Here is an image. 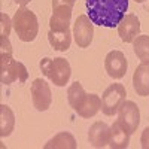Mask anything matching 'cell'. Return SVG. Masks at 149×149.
Returning a JSON list of instances; mask_svg holds the SVG:
<instances>
[{
  "label": "cell",
  "instance_id": "d4e9b609",
  "mask_svg": "<svg viewBox=\"0 0 149 149\" xmlns=\"http://www.w3.org/2000/svg\"><path fill=\"white\" fill-rule=\"evenodd\" d=\"M14 2H15L17 5H19V6H27L31 0H14Z\"/></svg>",
  "mask_w": 149,
  "mask_h": 149
},
{
  "label": "cell",
  "instance_id": "52a82bcc",
  "mask_svg": "<svg viewBox=\"0 0 149 149\" xmlns=\"http://www.w3.org/2000/svg\"><path fill=\"white\" fill-rule=\"evenodd\" d=\"M30 93H31V102H33V106L36 107V110L45 112L51 107L52 93H51L49 85L43 79H40V78L34 79L30 86Z\"/></svg>",
  "mask_w": 149,
  "mask_h": 149
},
{
  "label": "cell",
  "instance_id": "8992f818",
  "mask_svg": "<svg viewBox=\"0 0 149 149\" xmlns=\"http://www.w3.org/2000/svg\"><path fill=\"white\" fill-rule=\"evenodd\" d=\"M118 121L130 134L137 131L140 124V110L133 100H125L118 109Z\"/></svg>",
  "mask_w": 149,
  "mask_h": 149
},
{
  "label": "cell",
  "instance_id": "3957f363",
  "mask_svg": "<svg viewBox=\"0 0 149 149\" xmlns=\"http://www.w3.org/2000/svg\"><path fill=\"white\" fill-rule=\"evenodd\" d=\"M39 67L42 73L55 86H66V84H69L70 81L72 67H70V63L63 57H57V58L45 57L40 60Z\"/></svg>",
  "mask_w": 149,
  "mask_h": 149
},
{
  "label": "cell",
  "instance_id": "30bf717a",
  "mask_svg": "<svg viewBox=\"0 0 149 149\" xmlns=\"http://www.w3.org/2000/svg\"><path fill=\"white\" fill-rule=\"evenodd\" d=\"M118 34L122 42L133 43L134 39L140 34V19L134 14H125L118 24Z\"/></svg>",
  "mask_w": 149,
  "mask_h": 149
},
{
  "label": "cell",
  "instance_id": "5bb4252c",
  "mask_svg": "<svg viewBox=\"0 0 149 149\" xmlns=\"http://www.w3.org/2000/svg\"><path fill=\"white\" fill-rule=\"evenodd\" d=\"M130 133L121 125V122L116 119L110 125V139H109V148L112 149H125L130 143Z\"/></svg>",
  "mask_w": 149,
  "mask_h": 149
},
{
  "label": "cell",
  "instance_id": "8fae6325",
  "mask_svg": "<svg viewBox=\"0 0 149 149\" xmlns=\"http://www.w3.org/2000/svg\"><path fill=\"white\" fill-rule=\"evenodd\" d=\"M110 139V127L106 122L95 121L88 130V142L93 148H104L109 146Z\"/></svg>",
  "mask_w": 149,
  "mask_h": 149
},
{
  "label": "cell",
  "instance_id": "603a6c76",
  "mask_svg": "<svg viewBox=\"0 0 149 149\" xmlns=\"http://www.w3.org/2000/svg\"><path fill=\"white\" fill-rule=\"evenodd\" d=\"M140 145L143 149H149V127H146L142 133V137H140Z\"/></svg>",
  "mask_w": 149,
  "mask_h": 149
},
{
  "label": "cell",
  "instance_id": "6da1fadb",
  "mask_svg": "<svg viewBox=\"0 0 149 149\" xmlns=\"http://www.w3.org/2000/svg\"><path fill=\"white\" fill-rule=\"evenodd\" d=\"M86 12L93 24L100 27H118L125 17L128 0H86Z\"/></svg>",
  "mask_w": 149,
  "mask_h": 149
},
{
  "label": "cell",
  "instance_id": "d6986e66",
  "mask_svg": "<svg viewBox=\"0 0 149 149\" xmlns=\"http://www.w3.org/2000/svg\"><path fill=\"white\" fill-rule=\"evenodd\" d=\"M86 94L85 90H84V86L79 81H74L73 84H70V86L67 88V102L69 104L72 106V109L76 112L82 104L86 100Z\"/></svg>",
  "mask_w": 149,
  "mask_h": 149
},
{
  "label": "cell",
  "instance_id": "2e32d148",
  "mask_svg": "<svg viewBox=\"0 0 149 149\" xmlns=\"http://www.w3.org/2000/svg\"><path fill=\"white\" fill-rule=\"evenodd\" d=\"M45 149H76L78 143L74 136L69 131H60L48 143L43 145Z\"/></svg>",
  "mask_w": 149,
  "mask_h": 149
},
{
  "label": "cell",
  "instance_id": "484cf974",
  "mask_svg": "<svg viewBox=\"0 0 149 149\" xmlns=\"http://www.w3.org/2000/svg\"><path fill=\"white\" fill-rule=\"evenodd\" d=\"M136 3H143V2H146V0H134Z\"/></svg>",
  "mask_w": 149,
  "mask_h": 149
},
{
  "label": "cell",
  "instance_id": "9a60e30c",
  "mask_svg": "<svg viewBox=\"0 0 149 149\" xmlns=\"http://www.w3.org/2000/svg\"><path fill=\"white\" fill-rule=\"evenodd\" d=\"M72 36H73V33H70V29L69 30H60V31L49 30V33H48V42L55 49V51L64 52L72 45Z\"/></svg>",
  "mask_w": 149,
  "mask_h": 149
},
{
  "label": "cell",
  "instance_id": "e0dca14e",
  "mask_svg": "<svg viewBox=\"0 0 149 149\" xmlns=\"http://www.w3.org/2000/svg\"><path fill=\"white\" fill-rule=\"evenodd\" d=\"M98 110H102V97L98 94H88L86 95V100L84 102V104L76 110V113L81 118L90 119L93 116H95L98 113Z\"/></svg>",
  "mask_w": 149,
  "mask_h": 149
},
{
  "label": "cell",
  "instance_id": "ac0fdd59",
  "mask_svg": "<svg viewBox=\"0 0 149 149\" xmlns=\"http://www.w3.org/2000/svg\"><path fill=\"white\" fill-rule=\"evenodd\" d=\"M15 127V113L8 104H0V136L8 137L12 134Z\"/></svg>",
  "mask_w": 149,
  "mask_h": 149
},
{
  "label": "cell",
  "instance_id": "5b68a950",
  "mask_svg": "<svg viewBox=\"0 0 149 149\" xmlns=\"http://www.w3.org/2000/svg\"><path fill=\"white\" fill-rule=\"evenodd\" d=\"M127 90L122 84H110L102 94V112L106 116L118 113L119 106L125 102Z\"/></svg>",
  "mask_w": 149,
  "mask_h": 149
},
{
  "label": "cell",
  "instance_id": "7a4b0ae2",
  "mask_svg": "<svg viewBox=\"0 0 149 149\" xmlns=\"http://www.w3.org/2000/svg\"><path fill=\"white\" fill-rule=\"evenodd\" d=\"M14 30L18 36V39L22 42H33L39 33V21L33 10L27 6H19L18 10L12 18Z\"/></svg>",
  "mask_w": 149,
  "mask_h": 149
},
{
  "label": "cell",
  "instance_id": "7402d4cb",
  "mask_svg": "<svg viewBox=\"0 0 149 149\" xmlns=\"http://www.w3.org/2000/svg\"><path fill=\"white\" fill-rule=\"evenodd\" d=\"M12 57V45L9 42V37L0 36V58Z\"/></svg>",
  "mask_w": 149,
  "mask_h": 149
},
{
  "label": "cell",
  "instance_id": "277c9868",
  "mask_svg": "<svg viewBox=\"0 0 149 149\" xmlns=\"http://www.w3.org/2000/svg\"><path fill=\"white\" fill-rule=\"evenodd\" d=\"M29 78V72L21 61L14 60V57L0 58V81L3 85H12L14 82L24 84Z\"/></svg>",
  "mask_w": 149,
  "mask_h": 149
},
{
  "label": "cell",
  "instance_id": "44dd1931",
  "mask_svg": "<svg viewBox=\"0 0 149 149\" xmlns=\"http://www.w3.org/2000/svg\"><path fill=\"white\" fill-rule=\"evenodd\" d=\"M12 27H14V24H12V19L9 18V15L6 12H2L0 14V36L8 37Z\"/></svg>",
  "mask_w": 149,
  "mask_h": 149
},
{
  "label": "cell",
  "instance_id": "cb8c5ba5",
  "mask_svg": "<svg viewBox=\"0 0 149 149\" xmlns=\"http://www.w3.org/2000/svg\"><path fill=\"white\" fill-rule=\"evenodd\" d=\"M74 2L76 0H52V6H67V8L73 9Z\"/></svg>",
  "mask_w": 149,
  "mask_h": 149
},
{
  "label": "cell",
  "instance_id": "ba28073f",
  "mask_svg": "<svg viewBox=\"0 0 149 149\" xmlns=\"http://www.w3.org/2000/svg\"><path fill=\"white\" fill-rule=\"evenodd\" d=\"M94 24L88 15H79L73 24V39L79 48H88L93 43Z\"/></svg>",
  "mask_w": 149,
  "mask_h": 149
},
{
  "label": "cell",
  "instance_id": "4fadbf2b",
  "mask_svg": "<svg viewBox=\"0 0 149 149\" xmlns=\"http://www.w3.org/2000/svg\"><path fill=\"white\" fill-rule=\"evenodd\" d=\"M72 10L73 9L67 6H52V15L49 18V30H69Z\"/></svg>",
  "mask_w": 149,
  "mask_h": 149
},
{
  "label": "cell",
  "instance_id": "7c38bea8",
  "mask_svg": "<svg viewBox=\"0 0 149 149\" xmlns=\"http://www.w3.org/2000/svg\"><path fill=\"white\" fill-rule=\"evenodd\" d=\"M133 88L140 97L149 95V61H142L133 74Z\"/></svg>",
  "mask_w": 149,
  "mask_h": 149
},
{
  "label": "cell",
  "instance_id": "9c48e42d",
  "mask_svg": "<svg viewBox=\"0 0 149 149\" xmlns=\"http://www.w3.org/2000/svg\"><path fill=\"white\" fill-rule=\"evenodd\" d=\"M104 69L112 79H122L128 69V61L124 52L116 51V49L110 51L104 58Z\"/></svg>",
  "mask_w": 149,
  "mask_h": 149
},
{
  "label": "cell",
  "instance_id": "ffe728a7",
  "mask_svg": "<svg viewBox=\"0 0 149 149\" xmlns=\"http://www.w3.org/2000/svg\"><path fill=\"white\" fill-rule=\"evenodd\" d=\"M134 54L142 61H149V36L139 34L133 42Z\"/></svg>",
  "mask_w": 149,
  "mask_h": 149
}]
</instances>
